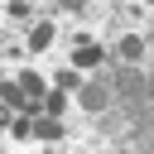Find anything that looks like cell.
I'll list each match as a JSON object with an SVG mask.
<instances>
[{
    "label": "cell",
    "instance_id": "3957f363",
    "mask_svg": "<svg viewBox=\"0 0 154 154\" xmlns=\"http://www.w3.org/2000/svg\"><path fill=\"white\" fill-rule=\"evenodd\" d=\"M111 53H106V43H82V48H72L67 53V63L77 67V72H91V67H101Z\"/></svg>",
    "mask_w": 154,
    "mask_h": 154
},
{
    "label": "cell",
    "instance_id": "277c9868",
    "mask_svg": "<svg viewBox=\"0 0 154 154\" xmlns=\"http://www.w3.org/2000/svg\"><path fill=\"white\" fill-rule=\"evenodd\" d=\"M48 77H53V87H58V91H67V96H72V91H77V87L87 82V72H77L72 63H63V67H53Z\"/></svg>",
    "mask_w": 154,
    "mask_h": 154
},
{
    "label": "cell",
    "instance_id": "7a4b0ae2",
    "mask_svg": "<svg viewBox=\"0 0 154 154\" xmlns=\"http://www.w3.org/2000/svg\"><path fill=\"white\" fill-rule=\"evenodd\" d=\"M77 106H82V116H101V111L111 106V87H106L101 77H87V82L77 87Z\"/></svg>",
    "mask_w": 154,
    "mask_h": 154
},
{
    "label": "cell",
    "instance_id": "6da1fadb",
    "mask_svg": "<svg viewBox=\"0 0 154 154\" xmlns=\"http://www.w3.org/2000/svg\"><path fill=\"white\" fill-rule=\"evenodd\" d=\"M106 53H111L116 63H140V58H144V34H140V29H120V34H111Z\"/></svg>",
    "mask_w": 154,
    "mask_h": 154
},
{
    "label": "cell",
    "instance_id": "8992f818",
    "mask_svg": "<svg viewBox=\"0 0 154 154\" xmlns=\"http://www.w3.org/2000/svg\"><path fill=\"white\" fill-rule=\"evenodd\" d=\"M67 111H72V101H67V91H58V87H53V91L43 96V116H58V120H63Z\"/></svg>",
    "mask_w": 154,
    "mask_h": 154
},
{
    "label": "cell",
    "instance_id": "5b68a950",
    "mask_svg": "<svg viewBox=\"0 0 154 154\" xmlns=\"http://www.w3.org/2000/svg\"><path fill=\"white\" fill-rule=\"evenodd\" d=\"M34 140L58 144V140H63V120H58V116H34Z\"/></svg>",
    "mask_w": 154,
    "mask_h": 154
},
{
    "label": "cell",
    "instance_id": "52a82bcc",
    "mask_svg": "<svg viewBox=\"0 0 154 154\" xmlns=\"http://www.w3.org/2000/svg\"><path fill=\"white\" fill-rule=\"evenodd\" d=\"M10 135H14V140H34V116H29V111H14V116H10Z\"/></svg>",
    "mask_w": 154,
    "mask_h": 154
}]
</instances>
